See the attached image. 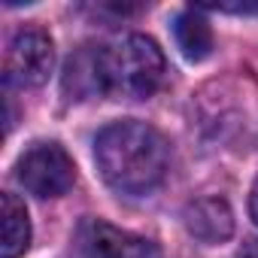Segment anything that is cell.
I'll use <instances>...</instances> for the list:
<instances>
[{
    "mask_svg": "<svg viewBox=\"0 0 258 258\" xmlns=\"http://www.w3.org/2000/svg\"><path fill=\"white\" fill-rule=\"evenodd\" d=\"M94 161L109 188L121 195L155 191L170 167V146L152 124L121 118L94 137Z\"/></svg>",
    "mask_w": 258,
    "mask_h": 258,
    "instance_id": "6da1fadb",
    "label": "cell"
},
{
    "mask_svg": "<svg viewBox=\"0 0 258 258\" xmlns=\"http://www.w3.org/2000/svg\"><path fill=\"white\" fill-rule=\"evenodd\" d=\"M100 94L118 100H146L164 79V55L155 40L143 34H121L97 46Z\"/></svg>",
    "mask_w": 258,
    "mask_h": 258,
    "instance_id": "7a4b0ae2",
    "label": "cell"
},
{
    "mask_svg": "<svg viewBox=\"0 0 258 258\" xmlns=\"http://www.w3.org/2000/svg\"><path fill=\"white\" fill-rule=\"evenodd\" d=\"M16 179L37 198H61L76 182L73 158L58 143H34L16 164Z\"/></svg>",
    "mask_w": 258,
    "mask_h": 258,
    "instance_id": "3957f363",
    "label": "cell"
},
{
    "mask_svg": "<svg viewBox=\"0 0 258 258\" xmlns=\"http://www.w3.org/2000/svg\"><path fill=\"white\" fill-rule=\"evenodd\" d=\"M55 64V46L49 34L37 28L19 31L4 55V82L13 88H37L49 79Z\"/></svg>",
    "mask_w": 258,
    "mask_h": 258,
    "instance_id": "277c9868",
    "label": "cell"
},
{
    "mask_svg": "<svg viewBox=\"0 0 258 258\" xmlns=\"http://www.w3.org/2000/svg\"><path fill=\"white\" fill-rule=\"evenodd\" d=\"M79 246L85 258H161L158 243L134 231L115 228L100 219H88L79 228Z\"/></svg>",
    "mask_w": 258,
    "mask_h": 258,
    "instance_id": "5b68a950",
    "label": "cell"
},
{
    "mask_svg": "<svg viewBox=\"0 0 258 258\" xmlns=\"http://www.w3.org/2000/svg\"><path fill=\"white\" fill-rule=\"evenodd\" d=\"M182 219H185L188 234L195 240H201V243H222L234 231L231 207L222 198H201V201L188 204Z\"/></svg>",
    "mask_w": 258,
    "mask_h": 258,
    "instance_id": "8992f818",
    "label": "cell"
},
{
    "mask_svg": "<svg viewBox=\"0 0 258 258\" xmlns=\"http://www.w3.org/2000/svg\"><path fill=\"white\" fill-rule=\"evenodd\" d=\"M0 258H19L31 243V219L16 195H0Z\"/></svg>",
    "mask_w": 258,
    "mask_h": 258,
    "instance_id": "52a82bcc",
    "label": "cell"
},
{
    "mask_svg": "<svg viewBox=\"0 0 258 258\" xmlns=\"http://www.w3.org/2000/svg\"><path fill=\"white\" fill-rule=\"evenodd\" d=\"M64 91L70 100H85L100 94V73H97V49L82 46L76 55H70L64 67Z\"/></svg>",
    "mask_w": 258,
    "mask_h": 258,
    "instance_id": "ba28073f",
    "label": "cell"
},
{
    "mask_svg": "<svg viewBox=\"0 0 258 258\" xmlns=\"http://www.w3.org/2000/svg\"><path fill=\"white\" fill-rule=\"evenodd\" d=\"M173 37H176V46L182 49V55L188 61H204L210 52H213V31H210V22L198 13V10H185L176 16L173 22Z\"/></svg>",
    "mask_w": 258,
    "mask_h": 258,
    "instance_id": "9c48e42d",
    "label": "cell"
},
{
    "mask_svg": "<svg viewBox=\"0 0 258 258\" xmlns=\"http://www.w3.org/2000/svg\"><path fill=\"white\" fill-rule=\"evenodd\" d=\"M210 10H219V13H258V4H213Z\"/></svg>",
    "mask_w": 258,
    "mask_h": 258,
    "instance_id": "30bf717a",
    "label": "cell"
},
{
    "mask_svg": "<svg viewBox=\"0 0 258 258\" xmlns=\"http://www.w3.org/2000/svg\"><path fill=\"white\" fill-rule=\"evenodd\" d=\"M249 213H252V219L258 225V179L252 182V191H249Z\"/></svg>",
    "mask_w": 258,
    "mask_h": 258,
    "instance_id": "8fae6325",
    "label": "cell"
},
{
    "mask_svg": "<svg viewBox=\"0 0 258 258\" xmlns=\"http://www.w3.org/2000/svg\"><path fill=\"white\" fill-rule=\"evenodd\" d=\"M243 258H258V255H243Z\"/></svg>",
    "mask_w": 258,
    "mask_h": 258,
    "instance_id": "7c38bea8",
    "label": "cell"
}]
</instances>
